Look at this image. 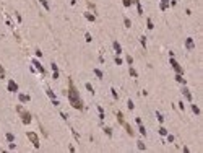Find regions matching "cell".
<instances>
[{
	"label": "cell",
	"instance_id": "obj_1",
	"mask_svg": "<svg viewBox=\"0 0 203 153\" xmlns=\"http://www.w3.org/2000/svg\"><path fill=\"white\" fill-rule=\"evenodd\" d=\"M68 101H70V104L75 107V109H83V101H81L80 98V93L77 90V86L73 85V82L68 78Z\"/></svg>",
	"mask_w": 203,
	"mask_h": 153
},
{
	"label": "cell",
	"instance_id": "obj_2",
	"mask_svg": "<svg viewBox=\"0 0 203 153\" xmlns=\"http://www.w3.org/2000/svg\"><path fill=\"white\" fill-rule=\"evenodd\" d=\"M16 111H18V114L21 116V121H23V124H29V122H31V114H29L28 111H25L23 106H16Z\"/></svg>",
	"mask_w": 203,
	"mask_h": 153
},
{
	"label": "cell",
	"instance_id": "obj_3",
	"mask_svg": "<svg viewBox=\"0 0 203 153\" xmlns=\"http://www.w3.org/2000/svg\"><path fill=\"white\" fill-rule=\"evenodd\" d=\"M26 135H28V138L31 140V143L34 145V147H36V148H39V138H37V135H36L34 132H28Z\"/></svg>",
	"mask_w": 203,
	"mask_h": 153
},
{
	"label": "cell",
	"instance_id": "obj_4",
	"mask_svg": "<svg viewBox=\"0 0 203 153\" xmlns=\"http://www.w3.org/2000/svg\"><path fill=\"white\" fill-rule=\"evenodd\" d=\"M171 65H172V67H174V70L177 72V73H180V75H182V73H184V70H182V67H180V65L177 64V60L174 59V57H171Z\"/></svg>",
	"mask_w": 203,
	"mask_h": 153
},
{
	"label": "cell",
	"instance_id": "obj_5",
	"mask_svg": "<svg viewBox=\"0 0 203 153\" xmlns=\"http://www.w3.org/2000/svg\"><path fill=\"white\" fill-rule=\"evenodd\" d=\"M8 91H11V93H16L18 91V85L13 82V80H8Z\"/></svg>",
	"mask_w": 203,
	"mask_h": 153
},
{
	"label": "cell",
	"instance_id": "obj_6",
	"mask_svg": "<svg viewBox=\"0 0 203 153\" xmlns=\"http://www.w3.org/2000/svg\"><path fill=\"white\" fill-rule=\"evenodd\" d=\"M33 65H34V67H36L37 70H39V72H41L42 75H46V70H44V67H42V65H41L39 62H37V60H33Z\"/></svg>",
	"mask_w": 203,
	"mask_h": 153
},
{
	"label": "cell",
	"instance_id": "obj_7",
	"mask_svg": "<svg viewBox=\"0 0 203 153\" xmlns=\"http://www.w3.org/2000/svg\"><path fill=\"white\" fill-rule=\"evenodd\" d=\"M182 94H184V96L189 99V101H192V94H190V91H189V88H187V86H184V88H182Z\"/></svg>",
	"mask_w": 203,
	"mask_h": 153
},
{
	"label": "cell",
	"instance_id": "obj_8",
	"mask_svg": "<svg viewBox=\"0 0 203 153\" xmlns=\"http://www.w3.org/2000/svg\"><path fill=\"white\" fill-rule=\"evenodd\" d=\"M112 46H114V49H115V54H122V47H120V44H119L117 41L112 42Z\"/></svg>",
	"mask_w": 203,
	"mask_h": 153
},
{
	"label": "cell",
	"instance_id": "obj_9",
	"mask_svg": "<svg viewBox=\"0 0 203 153\" xmlns=\"http://www.w3.org/2000/svg\"><path fill=\"white\" fill-rule=\"evenodd\" d=\"M185 46H187V49H193V47H195V44H193V41H192L190 38H189V39H187V41H185Z\"/></svg>",
	"mask_w": 203,
	"mask_h": 153
},
{
	"label": "cell",
	"instance_id": "obj_10",
	"mask_svg": "<svg viewBox=\"0 0 203 153\" xmlns=\"http://www.w3.org/2000/svg\"><path fill=\"white\" fill-rule=\"evenodd\" d=\"M117 121H119V124L122 126V124L125 122V119H124V114L122 112H117Z\"/></svg>",
	"mask_w": 203,
	"mask_h": 153
},
{
	"label": "cell",
	"instance_id": "obj_11",
	"mask_svg": "<svg viewBox=\"0 0 203 153\" xmlns=\"http://www.w3.org/2000/svg\"><path fill=\"white\" fill-rule=\"evenodd\" d=\"M18 98H20V101H23V103H28V101H29V99H31V98H29V96H28V94H20V96H18Z\"/></svg>",
	"mask_w": 203,
	"mask_h": 153
},
{
	"label": "cell",
	"instance_id": "obj_12",
	"mask_svg": "<svg viewBox=\"0 0 203 153\" xmlns=\"http://www.w3.org/2000/svg\"><path fill=\"white\" fill-rule=\"evenodd\" d=\"M85 16H86V20H88V21H96V16H94V15H91V13H85Z\"/></svg>",
	"mask_w": 203,
	"mask_h": 153
},
{
	"label": "cell",
	"instance_id": "obj_13",
	"mask_svg": "<svg viewBox=\"0 0 203 153\" xmlns=\"http://www.w3.org/2000/svg\"><path fill=\"white\" fill-rule=\"evenodd\" d=\"M39 2H41V5H42V7H44V8H46L47 12L50 10V7H49V3H47V0H39Z\"/></svg>",
	"mask_w": 203,
	"mask_h": 153
},
{
	"label": "cell",
	"instance_id": "obj_14",
	"mask_svg": "<svg viewBox=\"0 0 203 153\" xmlns=\"http://www.w3.org/2000/svg\"><path fill=\"white\" fill-rule=\"evenodd\" d=\"M176 80H177V82H180V83H184V85H185V80L182 78V75H180V73H177V75H176Z\"/></svg>",
	"mask_w": 203,
	"mask_h": 153
},
{
	"label": "cell",
	"instance_id": "obj_15",
	"mask_svg": "<svg viewBox=\"0 0 203 153\" xmlns=\"http://www.w3.org/2000/svg\"><path fill=\"white\" fill-rule=\"evenodd\" d=\"M192 111H193L195 114H197V116H200V107H197L195 104H192Z\"/></svg>",
	"mask_w": 203,
	"mask_h": 153
},
{
	"label": "cell",
	"instance_id": "obj_16",
	"mask_svg": "<svg viewBox=\"0 0 203 153\" xmlns=\"http://www.w3.org/2000/svg\"><path fill=\"white\" fill-rule=\"evenodd\" d=\"M130 75H132V77H135V78H137V77H138V73H137V70H135L133 67H130Z\"/></svg>",
	"mask_w": 203,
	"mask_h": 153
},
{
	"label": "cell",
	"instance_id": "obj_17",
	"mask_svg": "<svg viewBox=\"0 0 203 153\" xmlns=\"http://www.w3.org/2000/svg\"><path fill=\"white\" fill-rule=\"evenodd\" d=\"M138 126H140V134H141V135H146V129L141 126V124H138Z\"/></svg>",
	"mask_w": 203,
	"mask_h": 153
},
{
	"label": "cell",
	"instance_id": "obj_18",
	"mask_svg": "<svg viewBox=\"0 0 203 153\" xmlns=\"http://www.w3.org/2000/svg\"><path fill=\"white\" fill-rule=\"evenodd\" d=\"M140 42H141V46H143V47H146V38H145V36H141V38H140Z\"/></svg>",
	"mask_w": 203,
	"mask_h": 153
},
{
	"label": "cell",
	"instance_id": "obj_19",
	"mask_svg": "<svg viewBox=\"0 0 203 153\" xmlns=\"http://www.w3.org/2000/svg\"><path fill=\"white\" fill-rule=\"evenodd\" d=\"M146 25H148V30H153V28H154V26H153V21L149 20V18H148V21H146Z\"/></svg>",
	"mask_w": 203,
	"mask_h": 153
},
{
	"label": "cell",
	"instance_id": "obj_20",
	"mask_svg": "<svg viewBox=\"0 0 203 153\" xmlns=\"http://www.w3.org/2000/svg\"><path fill=\"white\" fill-rule=\"evenodd\" d=\"M0 78H5V69L0 65Z\"/></svg>",
	"mask_w": 203,
	"mask_h": 153
},
{
	"label": "cell",
	"instance_id": "obj_21",
	"mask_svg": "<svg viewBox=\"0 0 203 153\" xmlns=\"http://www.w3.org/2000/svg\"><path fill=\"white\" fill-rule=\"evenodd\" d=\"M7 140H8V142H13V140H15L13 134H7Z\"/></svg>",
	"mask_w": 203,
	"mask_h": 153
},
{
	"label": "cell",
	"instance_id": "obj_22",
	"mask_svg": "<svg viewBox=\"0 0 203 153\" xmlns=\"http://www.w3.org/2000/svg\"><path fill=\"white\" fill-rule=\"evenodd\" d=\"M104 132H106V135H109V137L112 135V130H111L109 127H104Z\"/></svg>",
	"mask_w": 203,
	"mask_h": 153
},
{
	"label": "cell",
	"instance_id": "obj_23",
	"mask_svg": "<svg viewBox=\"0 0 203 153\" xmlns=\"http://www.w3.org/2000/svg\"><path fill=\"white\" fill-rule=\"evenodd\" d=\"M86 88H88V91H89V93H94V88H93V86L89 85V83H86Z\"/></svg>",
	"mask_w": 203,
	"mask_h": 153
},
{
	"label": "cell",
	"instance_id": "obj_24",
	"mask_svg": "<svg viewBox=\"0 0 203 153\" xmlns=\"http://www.w3.org/2000/svg\"><path fill=\"white\" fill-rule=\"evenodd\" d=\"M47 94H49L52 99H55V94H54V91H52V90H47Z\"/></svg>",
	"mask_w": 203,
	"mask_h": 153
},
{
	"label": "cell",
	"instance_id": "obj_25",
	"mask_svg": "<svg viewBox=\"0 0 203 153\" xmlns=\"http://www.w3.org/2000/svg\"><path fill=\"white\" fill-rule=\"evenodd\" d=\"M159 134H161V135H166V134H167V130L164 129V127H159Z\"/></svg>",
	"mask_w": 203,
	"mask_h": 153
},
{
	"label": "cell",
	"instance_id": "obj_26",
	"mask_svg": "<svg viewBox=\"0 0 203 153\" xmlns=\"http://www.w3.org/2000/svg\"><path fill=\"white\" fill-rule=\"evenodd\" d=\"M124 23H125V26H127V28H130V25H132L129 18H125V20H124Z\"/></svg>",
	"mask_w": 203,
	"mask_h": 153
},
{
	"label": "cell",
	"instance_id": "obj_27",
	"mask_svg": "<svg viewBox=\"0 0 203 153\" xmlns=\"http://www.w3.org/2000/svg\"><path fill=\"white\" fill-rule=\"evenodd\" d=\"M127 104H129V109H133V107H135V104H133L132 99H129V103H127Z\"/></svg>",
	"mask_w": 203,
	"mask_h": 153
},
{
	"label": "cell",
	"instance_id": "obj_28",
	"mask_svg": "<svg viewBox=\"0 0 203 153\" xmlns=\"http://www.w3.org/2000/svg\"><path fill=\"white\" fill-rule=\"evenodd\" d=\"M138 148L140 150H145V143L143 142H138Z\"/></svg>",
	"mask_w": 203,
	"mask_h": 153
},
{
	"label": "cell",
	"instance_id": "obj_29",
	"mask_svg": "<svg viewBox=\"0 0 203 153\" xmlns=\"http://www.w3.org/2000/svg\"><path fill=\"white\" fill-rule=\"evenodd\" d=\"M124 5L125 7H130L132 5V0H124Z\"/></svg>",
	"mask_w": 203,
	"mask_h": 153
},
{
	"label": "cell",
	"instance_id": "obj_30",
	"mask_svg": "<svg viewBox=\"0 0 203 153\" xmlns=\"http://www.w3.org/2000/svg\"><path fill=\"white\" fill-rule=\"evenodd\" d=\"M156 116H158V121H159V122H163V121H164V117H163L159 112H156Z\"/></svg>",
	"mask_w": 203,
	"mask_h": 153
},
{
	"label": "cell",
	"instance_id": "obj_31",
	"mask_svg": "<svg viewBox=\"0 0 203 153\" xmlns=\"http://www.w3.org/2000/svg\"><path fill=\"white\" fill-rule=\"evenodd\" d=\"M94 73H96V75H97V77H99V78H101V77H102V72H101V70H94Z\"/></svg>",
	"mask_w": 203,
	"mask_h": 153
},
{
	"label": "cell",
	"instance_id": "obj_32",
	"mask_svg": "<svg viewBox=\"0 0 203 153\" xmlns=\"http://www.w3.org/2000/svg\"><path fill=\"white\" fill-rule=\"evenodd\" d=\"M127 62H129V64H133V59H132L130 55H127Z\"/></svg>",
	"mask_w": 203,
	"mask_h": 153
},
{
	"label": "cell",
	"instance_id": "obj_33",
	"mask_svg": "<svg viewBox=\"0 0 203 153\" xmlns=\"http://www.w3.org/2000/svg\"><path fill=\"white\" fill-rule=\"evenodd\" d=\"M52 70H54V72H59V69H57V65H55V64H52Z\"/></svg>",
	"mask_w": 203,
	"mask_h": 153
},
{
	"label": "cell",
	"instance_id": "obj_34",
	"mask_svg": "<svg viewBox=\"0 0 203 153\" xmlns=\"http://www.w3.org/2000/svg\"><path fill=\"white\" fill-rule=\"evenodd\" d=\"M161 3H166V5H169V3H167V0H161Z\"/></svg>",
	"mask_w": 203,
	"mask_h": 153
}]
</instances>
